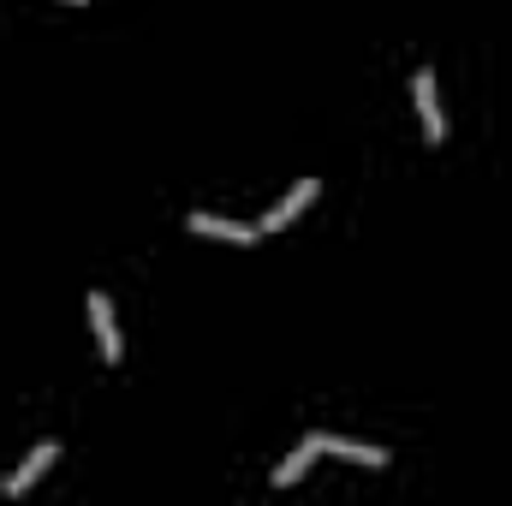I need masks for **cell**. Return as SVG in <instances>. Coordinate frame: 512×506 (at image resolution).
Returning <instances> with one entry per match:
<instances>
[{
	"label": "cell",
	"mask_w": 512,
	"mask_h": 506,
	"mask_svg": "<svg viewBox=\"0 0 512 506\" xmlns=\"http://www.w3.org/2000/svg\"><path fill=\"white\" fill-rule=\"evenodd\" d=\"M185 227H191V233H203V239H221V245H256V227L221 221V215H209V209H197V215H191Z\"/></svg>",
	"instance_id": "obj_5"
},
{
	"label": "cell",
	"mask_w": 512,
	"mask_h": 506,
	"mask_svg": "<svg viewBox=\"0 0 512 506\" xmlns=\"http://www.w3.org/2000/svg\"><path fill=\"white\" fill-rule=\"evenodd\" d=\"M411 96H417V114H423V137L429 143H447V114H441V96H435V72L429 66L411 78Z\"/></svg>",
	"instance_id": "obj_2"
},
{
	"label": "cell",
	"mask_w": 512,
	"mask_h": 506,
	"mask_svg": "<svg viewBox=\"0 0 512 506\" xmlns=\"http://www.w3.org/2000/svg\"><path fill=\"white\" fill-rule=\"evenodd\" d=\"M90 328L102 340V364H120L126 346H120V322H114V298L108 292H90Z\"/></svg>",
	"instance_id": "obj_3"
},
{
	"label": "cell",
	"mask_w": 512,
	"mask_h": 506,
	"mask_svg": "<svg viewBox=\"0 0 512 506\" xmlns=\"http://www.w3.org/2000/svg\"><path fill=\"white\" fill-rule=\"evenodd\" d=\"M316 447L322 453H334V459H352V465H370V471H382L387 453L382 447H364V441H340V435H316Z\"/></svg>",
	"instance_id": "obj_6"
},
{
	"label": "cell",
	"mask_w": 512,
	"mask_h": 506,
	"mask_svg": "<svg viewBox=\"0 0 512 506\" xmlns=\"http://www.w3.org/2000/svg\"><path fill=\"white\" fill-rule=\"evenodd\" d=\"M316 191H322L316 179H304V185H292V191H286V197H280V203H274V209H268L262 221H256V233H286V227H292V221H298V215H304V209L316 203Z\"/></svg>",
	"instance_id": "obj_1"
},
{
	"label": "cell",
	"mask_w": 512,
	"mask_h": 506,
	"mask_svg": "<svg viewBox=\"0 0 512 506\" xmlns=\"http://www.w3.org/2000/svg\"><path fill=\"white\" fill-rule=\"evenodd\" d=\"M316 459H322V447H316V435H310V441H298V447L286 453V465L274 471V489H292V483H298V477H304V471H310Z\"/></svg>",
	"instance_id": "obj_7"
},
{
	"label": "cell",
	"mask_w": 512,
	"mask_h": 506,
	"mask_svg": "<svg viewBox=\"0 0 512 506\" xmlns=\"http://www.w3.org/2000/svg\"><path fill=\"white\" fill-rule=\"evenodd\" d=\"M66 6H84V0H66Z\"/></svg>",
	"instance_id": "obj_8"
},
{
	"label": "cell",
	"mask_w": 512,
	"mask_h": 506,
	"mask_svg": "<svg viewBox=\"0 0 512 506\" xmlns=\"http://www.w3.org/2000/svg\"><path fill=\"white\" fill-rule=\"evenodd\" d=\"M54 459H60V447H54V441H42V447H36V453H30V459H24L18 471H12V477L0 483V495H6V501H18V495H30V489L42 483V471H48Z\"/></svg>",
	"instance_id": "obj_4"
}]
</instances>
